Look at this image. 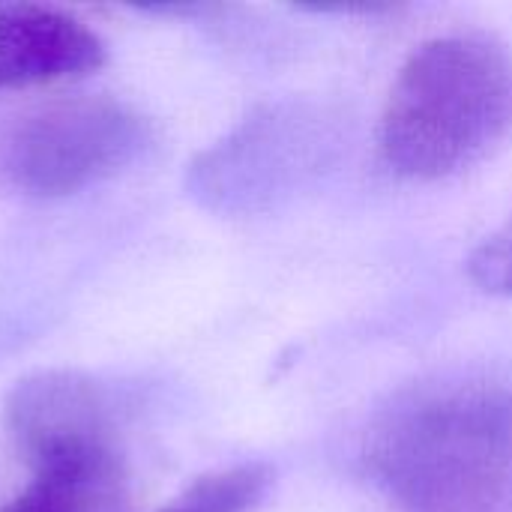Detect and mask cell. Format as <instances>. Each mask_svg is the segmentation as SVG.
Listing matches in <instances>:
<instances>
[{
  "instance_id": "obj_1",
  "label": "cell",
  "mask_w": 512,
  "mask_h": 512,
  "mask_svg": "<svg viewBox=\"0 0 512 512\" xmlns=\"http://www.w3.org/2000/svg\"><path fill=\"white\" fill-rule=\"evenodd\" d=\"M363 465L408 512H512V384L465 378L402 396L366 435Z\"/></svg>"
},
{
  "instance_id": "obj_2",
  "label": "cell",
  "mask_w": 512,
  "mask_h": 512,
  "mask_svg": "<svg viewBox=\"0 0 512 512\" xmlns=\"http://www.w3.org/2000/svg\"><path fill=\"white\" fill-rule=\"evenodd\" d=\"M512 132V51L486 33L423 42L399 69L378 123L387 168L441 180L486 159Z\"/></svg>"
},
{
  "instance_id": "obj_3",
  "label": "cell",
  "mask_w": 512,
  "mask_h": 512,
  "mask_svg": "<svg viewBox=\"0 0 512 512\" xmlns=\"http://www.w3.org/2000/svg\"><path fill=\"white\" fill-rule=\"evenodd\" d=\"M330 123L306 105H267L204 150L189 192L219 213H252L294 195L327 159Z\"/></svg>"
},
{
  "instance_id": "obj_4",
  "label": "cell",
  "mask_w": 512,
  "mask_h": 512,
  "mask_svg": "<svg viewBox=\"0 0 512 512\" xmlns=\"http://www.w3.org/2000/svg\"><path fill=\"white\" fill-rule=\"evenodd\" d=\"M147 144V120L111 96H72L30 114L9 144L15 186L60 198L126 168Z\"/></svg>"
},
{
  "instance_id": "obj_5",
  "label": "cell",
  "mask_w": 512,
  "mask_h": 512,
  "mask_svg": "<svg viewBox=\"0 0 512 512\" xmlns=\"http://www.w3.org/2000/svg\"><path fill=\"white\" fill-rule=\"evenodd\" d=\"M105 390L69 369L27 375L6 396L3 420L15 453L30 465L57 456L114 447Z\"/></svg>"
},
{
  "instance_id": "obj_6",
  "label": "cell",
  "mask_w": 512,
  "mask_h": 512,
  "mask_svg": "<svg viewBox=\"0 0 512 512\" xmlns=\"http://www.w3.org/2000/svg\"><path fill=\"white\" fill-rule=\"evenodd\" d=\"M105 42L69 12L33 3L0 6V93L96 72Z\"/></svg>"
},
{
  "instance_id": "obj_7",
  "label": "cell",
  "mask_w": 512,
  "mask_h": 512,
  "mask_svg": "<svg viewBox=\"0 0 512 512\" xmlns=\"http://www.w3.org/2000/svg\"><path fill=\"white\" fill-rule=\"evenodd\" d=\"M3 512H129V477L114 447L48 459Z\"/></svg>"
},
{
  "instance_id": "obj_8",
  "label": "cell",
  "mask_w": 512,
  "mask_h": 512,
  "mask_svg": "<svg viewBox=\"0 0 512 512\" xmlns=\"http://www.w3.org/2000/svg\"><path fill=\"white\" fill-rule=\"evenodd\" d=\"M270 471L264 465H237L195 480L159 512H249L267 492Z\"/></svg>"
},
{
  "instance_id": "obj_9",
  "label": "cell",
  "mask_w": 512,
  "mask_h": 512,
  "mask_svg": "<svg viewBox=\"0 0 512 512\" xmlns=\"http://www.w3.org/2000/svg\"><path fill=\"white\" fill-rule=\"evenodd\" d=\"M468 276L486 294L512 297V213L474 249Z\"/></svg>"
}]
</instances>
